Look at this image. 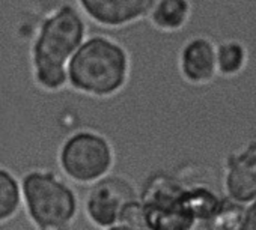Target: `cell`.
Segmentation results:
<instances>
[{
    "label": "cell",
    "instance_id": "cell-1",
    "mask_svg": "<svg viewBox=\"0 0 256 230\" xmlns=\"http://www.w3.org/2000/svg\"><path fill=\"white\" fill-rule=\"evenodd\" d=\"M132 54L116 38L89 33L68 62V87L95 101L119 95L130 81Z\"/></svg>",
    "mask_w": 256,
    "mask_h": 230
},
{
    "label": "cell",
    "instance_id": "cell-2",
    "mask_svg": "<svg viewBox=\"0 0 256 230\" xmlns=\"http://www.w3.org/2000/svg\"><path fill=\"white\" fill-rule=\"evenodd\" d=\"M89 33V20L72 2L44 18L32 45L34 75L42 89L59 92L68 87V62Z\"/></svg>",
    "mask_w": 256,
    "mask_h": 230
},
{
    "label": "cell",
    "instance_id": "cell-3",
    "mask_svg": "<svg viewBox=\"0 0 256 230\" xmlns=\"http://www.w3.org/2000/svg\"><path fill=\"white\" fill-rule=\"evenodd\" d=\"M23 205L36 230L74 229L82 212V190L52 169H36L22 178Z\"/></svg>",
    "mask_w": 256,
    "mask_h": 230
},
{
    "label": "cell",
    "instance_id": "cell-4",
    "mask_svg": "<svg viewBox=\"0 0 256 230\" xmlns=\"http://www.w3.org/2000/svg\"><path fill=\"white\" fill-rule=\"evenodd\" d=\"M187 170H156L139 188L148 230H193L196 220L188 205Z\"/></svg>",
    "mask_w": 256,
    "mask_h": 230
},
{
    "label": "cell",
    "instance_id": "cell-5",
    "mask_svg": "<svg viewBox=\"0 0 256 230\" xmlns=\"http://www.w3.org/2000/svg\"><path fill=\"white\" fill-rule=\"evenodd\" d=\"M62 175L80 190L113 172L116 151L95 127H83L65 137L58 154Z\"/></svg>",
    "mask_w": 256,
    "mask_h": 230
},
{
    "label": "cell",
    "instance_id": "cell-6",
    "mask_svg": "<svg viewBox=\"0 0 256 230\" xmlns=\"http://www.w3.org/2000/svg\"><path fill=\"white\" fill-rule=\"evenodd\" d=\"M139 197V188L130 178L112 172L82 188L83 218L94 229H116L126 205Z\"/></svg>",
    "mask_w": 256,
    "mask_h": 230
},
{
    "label": "cell",
    "instance_id": "cell-7",
    "mask_svg": "<svg viewBox=\"0 0 256 230\" xmlns=\"http://www.w3.org/2000/svg\"><path fill=\"white\" fill-rule=\"evenodd\" d=\"M220 188L224 197L242 206L256 199V140L223 158Z\"/></svg>",
    "mask_w": 256,
    "mask_h": 230
},
{
    "label": "cell",
    "instance_id": "cell-8",
    "mask_svg": "<svg viewBox=\"0 0 256 230\" xmlns=\"http://www.w3.org/2000/svg\"><path fill=\"white\" fill-rule=\"evenodd\" d=\"M178 74L190 86L211 84L217 77V42L208 35H192L180 47L176 56Z\"/></svg>",
    "mask_w": 256,
    "mask_h": 230
},
{
    "label": "cell",
    "instance_id": "cell-9",
    "mask_svg": "<svg viewBox=\"0 0 256 230\" xmlns=\"http://www.w3.org/2000/svg\"><path fill=\"white\" fill-rule=\"evenodd\" d=\"M154 0H76L84 17L102 30L130 27L146 18Z\"/></svg>",
    "mask_w": 256,
    "mask_h": 230
},
{
    "label": "cell",
    "instance_id": "cell-10",
    "mask_svg": "<svg viewBox=\"0 0 256 230\" xmlns=\"http://www.w3.org/2000/svg\"><path fill=\"white\" fill-rule=\"evenodd\" d=\"M0 226L4 230H35L23 205L22 179L0 166Z\"/></svg>",
    "mask_w": 256,
    "mask_h": 230
},
{
    "label": "cell",
    "instance_id": "cell-11",
    "mask_svg": "<svg viewBox=\"0 0 256 230\" xmlns=\"http://www.w3.org/2000/svg\"><path fill=\"white\" fill-rule=\"evenodd\" d=\"M192 0H154L146 21L160 33H178L192 20Z\"/></svg>",
    "mask_w": 256,
    "mask_h": 230
},
{
    "label": "cell",
    "instance_id": "cell-12",
    "mask_svg": "<svg viewBox=\"0 0 256 230\" xmlns=\"http://www.w3.org/2000/svg\"><path fill=\"white\" fill-rule=\"evenodd\" d=\"M250 53L244 41L224 38L217 42V72L218 77L230 80L240 77L248 65Z\"/></svg>",
    "mask_w": 256,
    "mask_h": 230
},
{
    "label": "cell",
    "instance_id": "cell-13",
    "mask_svg": "<svg viewBox=\"0 0 256 230\" xmlns=\"http://www.w3.org/2000/svg\"><path fill=\"white\" fill-rule=\"evenodd\" d=\"M242 209L244 206L240 203H235L229 200L228 197L223 199V203L220 206V211L217 212L211 229H220V230H240L241 229V218H242Z\"/></svg>",
    "mask_w": 256,
    "mask_h": 230
},
{
    "label": "cell",
    "instance_id": "cell-14",
    "mask_svg": "<svg viewBox=\"0 0 256 230\" xmlns=\"http://www.w3.org/2000/svg\"><path fill=\"white\" fill-rule=\"evenodd\" d=\"M240 230H256V199L244 205Z\"/></svg>",
    "mask_w": 256,
    "mask_h": 230
}]
</instances>
